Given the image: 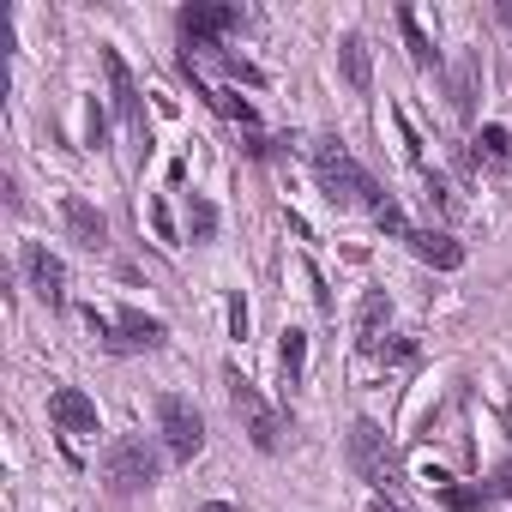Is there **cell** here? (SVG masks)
<instances>
[{"label": "cell", "mask_w": 512, "mask_h": 512, "mask_svg": "<svg viewBox=\"0 0 512 512\" xmlns=\"http://www.w3.org/2000/svg\"><path fill=\"white\" fill-rule=\"evenodd\" d=\"M476 145H482V157H488V163H506V157H512L506 127H482V133H476Z\"/></svg>", "instance_id": "20"}, {"label": "cell", "mask_w": 512, "mask_h": 512, "mask_svg": "<svg viewBox=\"0 0 512 512\" xmlns=\"http://www.w3.org/2000/svg\"><path fill=\"white\" fill-rule=\"evenodd\" d=\"M49 416H55L61 434H97V428H103V422H97V404H91L79 386H55V392H49Z\"/></svg>", "instance_id": "9"}, {"label": "cell", "mask_w": 512, "mask_h": 512, "mask_svg": "<svg viewBox=\"0 0 512 512\" xmlns=\"http://www.w3.org/2000/svg\"><path fill=\"white\" fill-rule=\"evenodd\" d=\"M350 470H356L380 500H392V494H398V482H404V470H398V458H392V446H386L380 422H368V416H356V422H350Z\"/></svg>", "instance_id": "2"}, {"label": "cell", "mask_w": 512, "mask_h": 512, "mask_svg": "<svg viewBox=\"0 0 512 512\" xmlns=\"http://www.w3.org/2000/svg\"><path fill=\"white\" fill-rule=\"evenodd\" d=\"M151 223H157V235H163V241H175V223H169V211H163V205H151Z\"/></svg>", "instance_id": "25"}, {"label": "cell", "mask_w": 512, "mask_h": 512, "mask_svg": "<svg viewBox=\"0 0 512 512\" xmlns=\"http://www.w3.org/2000/svg\"><path fill=\"white\" fill-rule=\"evenodd\" d=\"M103 73H109V103H115V115L127 121L133 145H139V151H151V127H145V103H139V85H133V73H127V61H121L115 49H103Z\"/></svg>", "instance_id": "7"}, {"label": "cell", "mask_w": 512, "mask_h": 512, "mask_svg": "<svg viewBox=\"0 0 512 512\" xmlns=\"http://www.w3.org/2000/svg\"><path fill=\"white\" fill-rule=\"evenodd\" d=\"M61 217H67V229H73V241H79V247H91V253H97V247H109V217H103L85 193H67V199H61Z\"/></svg>", "instance_id": "10"}, {"label": "cell", "mask_w": 512, "mask_h": 512, "mask_svg": "<svg viewBox=\"0 0 512 512\" xmlns=\"http://www.w3.org/2000/svg\"><path fill=\"white\" fill-rule=\"evenodd\" d=\"M368 512H404V506H398V500H380V494H374V500H368Z\"/></svg>", "instance_id": "26"}, {"label": "cell", "mask_w": 512, "mask_h": 512, "mask_svg": "<svg viewBox=\"0 0 512 512\" xmlns=\"http://www.w3.org/2000/svg\"><path fill=\"white\" fill-rule=\"evenodd\" d=\"M374 223H380V229H386V235H398V241H404V235H410V217H404V211H398V199H392V193H386V205H380V211H374Z\"/></svg>", "instance_id": "21"}, {"label": "cell", "mask_w": 512, "mask_h": 512, "mask_svg": "<svg viewBox=\"0 0 512 512\" xmlns=\"http://www.w3.org/2000/svg\"><path fill=\"white\" fill-rule=\"evenodd\" d=\"M374 356H380V362H410L416 344H410V338H392V344H374Z\"/></svg>", "instance_id": "22"}, {"label": "cell", "mask_w": 512, "mask_h": 512, "mask_svg": "<svg viewBox=\"0 0 512 512\" xmlns=\"http://www.w3.org/2000/svg\"><path fill=\"white\" fill-rule=\"evenodd\" d=\"M428 205H434L440 217H458V211H464V205H458V193H452V181H446V175H434V169H428Z\"/></svg>", "instance_id": "19"}, {"label": "cell", "mask_w": 512, "mask_h": 512, "mask_svg": "<svg viewBox=\"0 0 512 512\" xmlns=\"http://www.w3.org/2000/svg\"><path fill=\"white\" fill-rule=\"evenodd\" d=\"M211 512H229V506H211Z\"/></svg>", "instance_id": "27"}, {"label": "cell", "mask_w": 512, "mask_h": 512, "mask_svg": "<svg viewBox=\"0 0 512 512\" xmlns=\"http://www.w3.org/2000/svg\"><path fill=\"white\" fill-rule=\"evenodd\" d=\"M241 25V7H205V0H193V7H181V37L199 49V55H211V49H223L217 37L223 31H235Z\"/></svg>", "instance_id": "8"}, {"label": "cell", "mask_w": 512, "mask_h": 512, "mask_svg": "<svg viewBox=\"0 0 512 512\" xmlns=\"http://www.w3.org/2000/svg\"><path fill=\"white\" fill-rule=\"evenodd\" d=\"M163 344V320L139 314V308H121L115 314V344L109 350H157Z\"/></svg>", "instance_id": "12"}, {"label": "cell", "mask_w": 512, "mask_h": 512, "mask_svg": "<svg viewBox=\"0 0 512 512\" xmlns=\"http://www.w3.org/2000/svg\"><path fill=\"white\" fill-rule=\"evenodd\" d=\"M19 272H25V284H31V296L43 308H67V266L55 260L43 241H25L19 247Z\"/></svg>", "instance_id": "6"}, {"label": "cell", "mask_w": 512, "mask_h": 512, "mask_svg": "<svg viewBox=\"0 0 512 512\" xmlns=\"http://www.w3.org/2000/svg\"><path fill=\"white\" fill-rule=\"evenodd\" d=\"M314 175H320V193H326L338 211H380V205H386L380 181L344 151V139H320V145H314Z\"/></svg>", "instance_id": "1"}, {"label": "cell", "mask_w": 512, "mask_h": 512, "mask_svg": "<svg viewBox=\"0 0 512 512\" xmlns=\"http://www.w3.org/2000/svg\"><path fill=\"white\" fill-rule=\"evenodd\" d=\"M229 404H235V422H241V434L260 446V452H278L284 446V416L260 398V386L253 380H241L235 368H229Z\"/></svg>", "instance_id": "4"}, {"label": "cell", "mask_w": 512, "mask_h": 512, "mask_svg": "<svg viewBox=\"0 0 512 512\" xmlns=\"http://www.w3.org/2000/svg\"><path fill=\"white\" fill-rule=\"evenodd\" d=\"M278 368H284V386H302V368H308V332H284V344H278Z\"/></svg>", "instance_id": "16"}, {"label": "cell", "mask_w": 512, "mask_h": 512, "mask_svg": "<svg viewBox=\"0 0 512 512\" xmlns=\"http://www.w3.org/2000/svg\"><path fill=\"white\" fill-rule=\"evenodd\" d=\"M103 127H109V121H103V109L91 103V115H85V139H91V145H103Z\"/></svg>", "instance_id": "23"}, {"label": "cell", "mask_w": 512, "mask_h": 512, "mask_svg": "<svg viewBox=\"0 0 512 512\" xmlns=\"http://www.w3.org/2000/svg\"><path fill=\"white\" fill-rule=\"evenodd\" d=\"M229 326H235V338H247V302L241 296H229Z\"/></svg>", "instance_id": "24"}, {"label": "cell", "mask_w": 512, "mask_h": 512, "mask_svg": "<svg viewBox=\"0 0 512 512\" xmlns=\"http://www.w3.org/2000/svg\"><path fill=\"white\" fill-rule=\"evenodd\" d=\"M386 314H392L386 290H368V296H362V308H356V338H362V350H374V344H380V326H386Z\"/></svg>", "instance_id": "14"}, {"label": "cell", "mask_w": 512, "mask_h": 512, "mask_svg": "<svg viewBox=\"0 0 512 512\" xmlns=\"http://www.w3.org/2000/svg\"><path fill=\"white\" fill-rule=\"evenodd\" d=\"M157 434H163V452L181 458V464L205 446V422H199V410H193L187 398H175V392L157 398Z\"/></svg>", "instance_id": "5"}, {"label": "cell", "mask_w": 512, "mask_h": 512, "mask_svg": "<svg viewBox=\"0 0 512 512\" xmlns=\"http://www.w3.org/2000/svg\"><path fill=\"white\" fill-rule=\"evenodd\" d=\"M452 109H458V115L476 109V55H464L458 73H452Z\"/></svg>", "instance_id": "17"}, {"label": "cell", "mask_w": 512, "mask_h": 512, "mask_svg": "<svg viewBox=\"0 0 512 512\" xmlns=\"http://www.w3.org/2000/svg\"><path fill=\"white\" fill-rule=\"evenodd\" d=\"M404 247L416 253V260H428L434 272H458V266H464V247H458L446 229H410V235H404Z\"/></svg>", "instance_id": "11"}, {"label": "cell", "mask_w": 512, "mask_h": 512, "mask_svg": "<svg viewBox=\"0 0 512 512\" xmlns=\"http://www.w3.org/2000/svg\"><path fill=\"white\" fill-rule=\"evenodd\" d=\"M338 67H344V79H350V91H362L368 97V85H374V61H368V43L350 31L344 43H338Z\"/></svg>", "instance_id": "13"}, {"label": "cell", "mask_w": 512, "mask_h": 512, "mask_svg": "<svg viewBox=\"0 0 512 512\" xmlns=\"http://www.w3.org/2000/svg\"><path fill=\"white\" fill-rule=\"evenodd\" d=\"M157 470H163V458H157V446H151L145 434H121V440L103 452V482H109L115 494H139V488H151Z\"/></svg>", "instance_id": "3"}, {"label": "cell", "mask_w": 512, "mask_h": 512, "mask_svg": "<svg viewBox=\"0 0 512 512\" xmlns=\"http://www.w3.org/2000/svg\"><path fill=\"white\" fill-rule=\"evenodd\" d=\"M211 229H217V205L205 193H187V235L193 241H211Z\"/></svg>", "instance_id": "18"}, {"label": "cell", "mask_w": 512, "mask_h": 512, "mask_svg": "<svg viewBox=\"0 0 512 512\" xmlns=\"http://www.w3.org/2000/svg\"><path fill=\"white\" fill-rule=\"evenodd\" d=\"M398 31H404V49H410V61H416V67H440V49L428 43L422 19H416L410 7H398Z\"/></svg>", "instance_id": "15"}]
</instances>
